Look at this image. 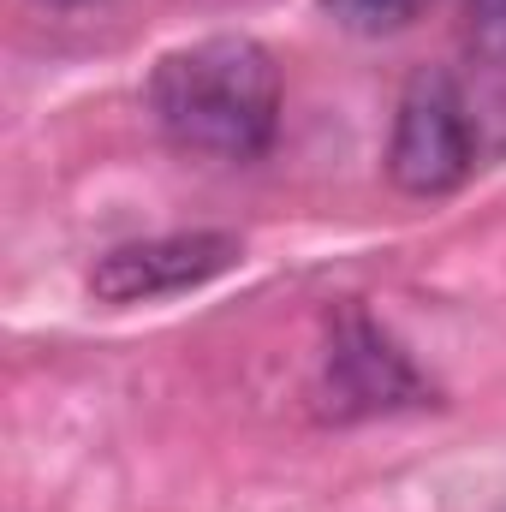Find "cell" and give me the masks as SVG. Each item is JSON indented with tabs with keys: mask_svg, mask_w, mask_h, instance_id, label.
Instances as JSON below:
<instances>
[{
	"mask_svg": "<svg viewBox=\"0 0 506 512\" xmlns=\"http://www.w3.org/2000/svg\"><path fill=\"white\" fill-rule=\"evenodd\" d=\"M149 114L191 155L251 161L280 131V72L251 36H209L155 66Z\"/></svg>",
	"mask_w": 506,
	"mask_h": 512,
	"instance_id": "obj_1",
	"label": "cell"
},
{
	"mask_svg": "<svg viewBox=\"0 0 506 512\" xmlns=\"http://www.w3.org/2000/svg\"><path fill=\"white\" fill-rule=\"evenodd\" d=\"M471 161H477V131H471L459 84L441 72L417 78L393 114V143H387L393 185L411 197H441V191L465 185Z\"/></svg>",
	"mask_w": 506,
	"mask_h": 512,
	"instance_id": "obj_2",
	"label": "cell"
},
{
	"mask_svg": "<svg viewBox=\"0 0 506 512\" xmlns=\"http://www.w3.org/2000/svg\"><path fill=\"white\" fill-rule=\"evenodd\" d=\"M233 262H239L233 233H167V239L108 251L90 268V292L102 304H149V298H173V292H191L227 274Z\"/></svg>",
	"mask_w": 506,
	"mask_h": 512,
	"instance_id": "obj_3",
	"label": "cell"
},
{
	"mask_svg": "<svg viewBox=\"0 0 506 512\" xmlns=\"http://www.w3.org/2000/svg\"><path fill=\"white\" fill-rule=\"evenodd\" d=\"M322 399L334 417H370L423 399L417 370L405 364V352L387 346L376 322L364 310H346L334 322V346H328V370H322Z\"/></svg>",
	"mask_w": 506,
	"mask_h": 512,
	"instance_id": "obj_4",
	"label": "cell"
},
{
	"mask_svg": "<svg viewBox=\"0 0 506 512\" xmlns=\"http://www.w3.org/2000/svg\"><path fill=\"white\" fill-rule=\"evenodd\" d=\"M435 0H322V12L352 30V36H393L405 24H417Z\"/></svg>",
	"mask_w": 506,
	"mask_h": 512,
	"instance_id": "obj_5",
	"label": "cell"
},
{
	"mask_svg": "<svg viewBox=\"0 0 506 512\" xmlns=\"http://www.w3.org/2000/svg\"><path fill=\"white\" fill-rule=\"evenodd\" d=\"M471 42L506 60V0H471Z\"/></svg>",
	"mask_w": 506,
	"mask_h": 512,
	"instance_id": "obj_6",
	"label": "cell"
},
{
	"mask_svg": "<svg viewBox=\"0 0 506 512\" xmlns=\"http://www.w3.org/2000/svg\"><path fill=\"white\" fill-rule=\"evenodd\" d=\"M42 6H84V0H42Z\"/></svg>",
	"mask_w": 506,
	"mask_h": 512,
	"instance_id": "obj_7",
	"label": "cell"
}]
</instances>
